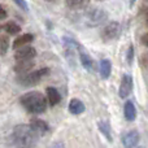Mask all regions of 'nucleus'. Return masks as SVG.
Returning a JSON list of instances; mask_svg holds the SVG:
<instances>
[{
    "label": "nucleus",
    "instance_id": "f257e3e1",
    "mask_svg": "<svg viewBox=\"0 0 148 148\" xmlns=\"http://www.w3.org/2000/svg\"><path fill=\"white\" fill-rule=\"evenodd\" d=\"M36 134L27 125H18L14 127L9 138V148H31Z\"/></svg>",
    "mask_w": 148,
    "mask_h": 148
},
{
    "label": "nucleus",
    "instance_id": "f03ea898",
    "mask_svg": "<svg viewBox=\"0 0 148 148\" xmlns=\"http://www.w3.org/2000/svg\"><path fill=\"white\" fill-rule=\"evenodd\" d=\"M21 104L27 112L40 114L47 109V97L42 92L30 91L21 96Z\"/></svg>",
    "mask_w": 148,
    "mask_h": 148
},
{
    "label": "nucleus",
    "instance_id": "7ed1b4c3",
    "mask_svg": "<svg viewBox=\"0 0 148 148\" xmlns=\"http://www.w3.org/2000/svg\"><path fill=\"white\" fill-rule=\"evenodd\" d=\"M49 74V69L48 68H42L39 70H35V72H29L25 74H20L17 77V82L20 84L25 87H31V86H35L38 84L44 77Z\"/></svg>",
    "mask_w": 148,
    "mask_h": 148
},
{
    "label": "nucleus",
    "instance_id": "20e7f679",
    "mask_svg": "<svg viewBox=\"0 0 148 148\" xmlns=\"http://www.w3.org/2000/svg\"><path fill=\"white\" fill-rule=\"evenodd\" d=\"M107 18V13L103 9L99 8H95V9H90L86 12L84 14V21H86V25L90 27H95V26L103 23Z\"/></svg>",
    "mask_w": 148,
    "mask_h": 148
},
{
    "label": "nucleus",
    "instance_id": "39448f33",
    "mask_svg": "<svg viewBox=\"0 0 148 148\" xmlns=\"http://www.w3.org/2000/svg\"><path fill=\"white\" fill-rule=\"evenodd\" d=\"M121 34V25L116 21H112L110 23H108L104 29H103V39L105 42L114 40L120 36Z\"/></svg>",
    "mask_w": 148,
    "mask_h": 148
},
{
    "label": "nucleus",
    "instance_id": "423d86ee",
    "mask_svg": "<svg viewBox=\"0 0 148 148\" xmlns=\"http://www.w3.org/2000/svg\"><path fill=\"white\" fill-rule=\"evenodd\" d=\"M131 90H133V77L129 75V74H125L121 79V84L120 88H118V96L121 99H126L130 95Z\"/></svg>",
    "mask_w": 148,
    "mask_h": 148
},
{
    "label": "nucleus",
    "instance_id": "0eeeda50",
    "mask_svg": "<svg viewBox=\"0 0 148 148\" xmlns=\"http://www.w3.org/2000/svg\"><path fill=\"white\" fill-rule=\"evenodd\" d=\"M35 56H36V51L31 46L20 47V48L16 49V53H14V59L17 61H20V60H34Z\"/></svg>",
    "mask_w": 148,
    "mask_h": 148
},
{
    "label": "nucleus",
    "instance_id": "6e6552de",
    "mask_svg": "<svg viewBox=\"0 0 148 148\" xmlns=\"http://www.w3.org/2000/svg\"><path fill=\"white\" fill-rule=\"evenodd\" d=\"M139 143V133L136 130H130L122 136V144L125 148H134Z\"/></svg>",
    "mask_w": 148,
    "mask_h": 148
},
{
    "label": "nucleus",
    "instance_id": "1a4fd4ad",
    "mask_svg": "<svg viewBox=\"0 0 148 148\" xmlns=\"http://www.w3.org/2000/svg\"><path fill=\"white\" fill-rule=\"evenodd\" d=\"M29 126H30L31 130H33L36 135H44V134L49 130L48 125H47L43 120H38V118L31 120V122H30V125Z\"/></svg>",
    "mask_w": 148,
    "mask_h": 148
},
{
    "label": "nucleus",
    "instance_id": "9d476101",
    "mask_svg": "<svg viewBox=\"0 0 148 148\" xmlns=\"http://www.w3.org/2000/svg\"><path fill=\"white\" fill-rule=\"evenodd\" d=\"M34 68V60H20L14 65V72L18 74L29 73Z\"/></svg>",
    "mask_w": 148,
    "mask_h": 148
},
{
    "label": "nucleus",
    "instance_id": "9b49d317",
    "mask_svg": "<svg viewBox=\"0 0 148 148\" xmlns=\"http://www.w3.org/2000/svg\"><path fill=\"white\" fill-rule=\"evenodd\" d=\"M79 60H81V64L87 72H94L95 70V65H94V60L91 59L90 55H87L84 51H79Z\"/></svg>",
    "mask_w": 148,
    "mask_h": 148
},
{
    "label": "nucleus",
    "instance_id": "f8f14e48",
    "mask_svg": "<svg viewBox=\"0 0 148 148\" xmlns=\"http://www.w3.org/2000/svg\"><path fill=\"white\" fill-rule=\"evenodd\" d=\"M123 114H125L126 121H134L136 118V108L131 100H127L123 107Z\"/></svg>",
    "mask_w": 148,
    "mask_h": 148
},
{
    "label": "nucleus",
    "instance_id": "ddd939ff",
    "mask_svg": "<svg viewBox=\"0 0 148 148\" xmlns=\"http://www.w3.org/2000/svg\"><path fill=\"white\" fill-rule=\"evenodd\" d=\"M46 92H47V100H48L51 107H55V105H57L61 101V96H60L59 91L55 87H48L46 90Z\"/></svg>",
    "mask_w": 148,
    "mask_h": 148
},
{
    "label": "nucleus",
    "instance_id": "4468645a",
    "mask_svg": "<svg viewBox=\"0 0 148 148\" xmlns=\"http://www.w3.org/2000/svg\"><path fill=\"white\" fill-rule=\"evenodd\" d=\"M84 109H86V107H84V104L79 99H72L69 103V112L72 113V114H82V113L84 112Z\"/></svg>",
    "mask_w": 148,
    "mask_h": 148
},
{
    "label": "nucleus",
    "instance_id": "2eb2a0df",
    "mask_svg": "<svg viewBox=\"0 0 148 148\" xmlns=\"http://www.w3.org/2000/svg\"><path fill=\"white\" fill-rule=\"evenodd\" d=\"M34 39V35L33 34H23L21 36H17L16 40L13 42V48L17 49L20 47H23V46H27L29 43H31Z\"/></svg>",
    "mask_w": 148,
    "mask_h": 148
},
{
    "label": "nucleus",
    "instance_id": "dca6fc26",
    "mask_svg": "<svg viewBox=\"0 0 148 148\" xmlns=\"http://www.w3.org/2000/svg\"><path fill=\"white\" fill-rule=\"evenodd\" d=\"M90 4V0H66V5L70 9L74 10H82L86 9Z\"/></svg>",
    "mask_w": 148,
    "mask_h": 148
},
{
    "label": "nucleus",
    "instance_id": "f3484780",
    "mask_svg": "<svg viewBox=\"0 0 148 148\" xmlns=\"http://www.w3.org/2000/svg\"><path fill=\"white\" fill-rule=\"evenodd\" d=\"M112 72V64L108 59H101L100 61V75L103 79H107Z\"/></svg>",
    "mask_w": 148,
    "mask_h": 148
},
{
    "label": "nucleus",
    "instance_id": "a211bd4d",
    "mask_svg": "<svg viewBox=\"0 0 148 148\" xmlns=\"http://www.w3.org/2000/svg\"><path fill=\"white\" fill-rule=\"evenodd\" d=\"M97 126H99L100 133H101L103 135H104L109 142H112L113 140V136H112V133H110V125H109V122H108V121H105V120H103V121H100V122L97 123Z\"/></svg>",
    "mask_w": 148,
    "mask_h": 148
},
{
    "label": "nucleus",
    "instance_id": "6ab92c4d",
    "mask_svg": "<svg viewBox=\"0 0 148 148\" xmlns=\"http://www.w3.org/2000/svg\"><path fill=\"white\" fill-rule=\"evenodd\" d=\"M3 29H4L8 34H10V35H16V34H18L21 31V27L16 22H13V21L7 22L4 26H3Z\"/></svg>",
    "mask_w": 148,
    "mask_h": 148
},
{
    "label": "nucleus",
    "instance_id": "aec40b11",
    "mask_svg": "<svg viewBox=\"0 0 148 148\" xmlns=\"http://www.w3.org/2000/svg\"><path fill=\"white\" fill-rule=\"evenodd\" d=\"M9 48V38L7 35H0V55H5Z\"/></svg>",
    "mask_w": 148,
    "mask_h": 148
},
{
    "label": "nucleus",
    "instance_id": "412c9836",
    "mask_svg": "<svg viewBox=\"0 0 148 148\" xmlns=\"http://www.w3.org/2000/svg\"><path fill=\"white\" fill-rule=\"evenodd\" d=\"M133 61H134V46L130 44L127 49V53H126V62H127V65H131Z\"/></svg>",
    "mask_w": 148,
    "mask_h": 148
},
{
    "label": "nucleus",
    "instance_id": "4be33fe9",
    "mask_svg": "<svg viewBox=\"0 0 148 148\" xmlns=\"http://www.w3.org/2000/svg\"><path fill=\"white\" fill-rule=\"evenodd\" d=\"M13 1H14L20 8H22L23 10H27V4H26L25 0H13Z\"/></svg>",
    "mask_w": 148,
    "mask_h": 148
},
{
    "label": "nucleus",
    "instance_id": "5701e85b",
    "mask_svg": "<svg viewBox=\"0 0 148 148\" xmlns=\"http://www.w3.org/2000/svg\"><path fill=\"white\" fill-rule=\"evenodd\" d=\"M5 17H7V10L4 9L3 5H0V20H4Z\"/></svg>",
    "mask_w": 148,
    "mask_h": 148
},
{
    "label": "nucleus",
    "instance_id": "b1692460",
    "mask_svg": "<svg viewBox=\"0 0 148 148\" xmlns=\"http://www.w3.org/2000/svg\"><path fill=\"white\" fill-rule=\"evenodd\" d=\"M51 148H65V146H64V143H62V142H56V143L52 144Z\"/></svg>",
    "mask_w": 148,
    "mask_h": 148
},
{
    "label": "nucleus",
    "instance_id": "393cba45",
    "mask_svg": "<svg viewBox=\"0 0 148 148\" xmlns=\"http://www.w3.org/2000/svg\"><path fill=\"white\" fill-rule=\"evenodd\" d=\"M142 43H143L146 47H148V33L142 36Z\"/></svg>",
    "mask_w": 148,
    "mask_h": 148
},
{
    "label": "nucleus",
    "instance_id": "a878e982",
    "mask_svg": "<svg viewBox=\"0 0 148 148\" xmlns=\"http://www.w3.org/2000/svg\"><path fill=\"white\" fill-rule=\"evenodd\" d=\"M144 18H146V23H147V26H148V8L144 9Z\"/></svg>",
    "mask_w": 148,
    "mask_h": 148
},
{
    "label": "nucleus",
    "instance_id": "bb28decb",
    "mask_svg": "<svg viewBox=\"0 0 148 148\" xmlns=\"http://www.w3.org/2000/svg\"><path fill=\"white\" fill-rule=\"evenodd\" d=\"M46 1H55V0H46Z\"/></svg>",
    "mask_w": 148,
    "mask_h": 148
},
{
    "label": "nucleus",
    "instance_id": "cd10ccee",
    "mask_svg": "<svg viewBox=\"0 0 148 148\" xmlns=\"http://www.w3.org/2000/svg\"><path fill=\"white\" fill-rule=\"evenodd\" d=\"M0 29H1V26H0Z\"/></svg>",
    "mask_w": 148,
    "mask_h": 148
},
{
    "label": "nucleus",
    "instance_id": "c85d7f7f",
    "mask_svg": "<svg viewBox=\"0 0 148 148\" xmlns=\"http://www.w3.org/2000/svg\"><path fill=\"white\" fill-rule=\"evenodd\" d=\"M100 1H101V0H100Z\"/></svg>",
    "mask_w": 148,
    "mask_h": 148
}]
</instances>
